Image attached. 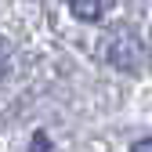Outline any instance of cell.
I'll list each match as a JSON object with an SVG mask.
<instances>
[{"label": "cell", "mask_w": 152, "mask_h": 152, "mask_svg": "<svg viewBox=\"0 0 152 152\" xmlns=\"http://www.w3.org/2000/svg\"><path fill=\"white\" fill-rule=\"evenodd\" d=\"M69 11L76 18H83V22H98V18H105L109 4H91V0H76V4H69Z\"/></svg>", "instance_id": "1"}, {"label": "cell", "mask_w": 152, "mask_h": 152, "mask_svg": "<svg viewBox=\"0 0 152 152\" xmlns=\"http://www.w3.org/2000/svg\"><path fill=\"white\" fill-rule=\"evenodd\" d=\"M29 152H54V145H51V138L44 134V130H36L33 141H29Z\"/></svg>", "instance_id": "2"}, {"label": "cell", "mask_w": 152, "mask_h": 152, "mask_svg": "<svg viewBox=\"0 0 152 152\" xmlns=\"http://www.w3.org/2000/svg\"><path fill=\"white\" fill-rule=\"evenodd\" d=\"M130 152H152V138H145V141H134V148Z\"/></svg>", "instance_id": "3"}, {"label": "cell", "mask_w": 152, "mask_h": 152, "mask_svg": "<svg viewBox=\"0 0 152 152\" xmlns=\"http://www.w3.org/2000/svg\"><path fill=\"white\" fill-rule=\"evenodd\" d=\"M4 69H7V44L0 40V76H4Z\"/></svg>", "instance_id": "4"}]
</instances>
